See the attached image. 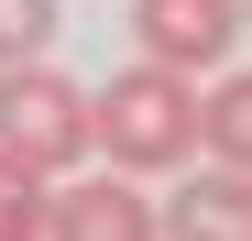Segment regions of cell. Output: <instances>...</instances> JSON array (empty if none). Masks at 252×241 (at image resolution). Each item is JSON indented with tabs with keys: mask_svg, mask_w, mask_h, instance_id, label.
I'll return each instance as SVG.
<instances>
[{
	"mask_svg": "<svg viewBox=\"0 0 252 241\" xmlns=\"http://www.w3.org/2000/svg\"><path fill=\"white\" fill-rule=\"evenodd\" d=\"M0 153H22L33 176H77L88 165V88L55 77L44 55L0 66Z\"/></svg>",
	"mask_w": 252,
	"mask_h": 241,
	"instance_id": "cell-2",
	"label": "cell"
},
{
	"mask_svg": "<svg viewBox=\"0 0 252 241\" xmlns=\"http://www.w3.org/2000/svg\"><path fill=\"white\" fill-rule=\"evenodd\" d=\"M44 241H154V197L143 176H66L44 186Z\"/></svg>",
	"mask_w": 252,
	"mask_h": 241,
	"instance_id": "cell-4",
	"label": "cell"
},
{
	"mask_svg": "<svg viewBox=\"0 0 252 241\" xmlns=\"http://www.w3.org/2000/svg\"><path fill=\"white\" fill-rule=\"evenodd\" d=\"M154 241H252V176H241V165L187 176V197L154 219Z\"/></svg>",
	"mask_w": 252,
	"mask_h": 241,
	"instance_id": "cell-5",
	"label": "cell"
},
{
	"mask_svg": "<svg viewBox=\"0 0 252 241\" xmlns=\"http://www.w3.org/2000/svg\"><path fill=\"white\" fill-rule=\"evenodd\" d=\"M197 153L208 165H252V88L241 77H220V88L197 77Z\"/></svg>",
	"mask_w": 252,
	"mask_h": 241,
	"instance_id": "cell-6",
	"label": "cell"
},
{
	"mask_svg": "<svg viewBox=\"0 0 252 241\" xmlns=\"http://www.w3.org/2000/svg\"><path fill=\"white\" fill-rule=\"evenodd\" d=\"M44 186L55 176H33L22 153H0V241H44Z\"/></svg>",
	"mask_w": 252,
	"mask_h": 241,
	"instance_id": "cell-7",
	"label": "cell"
},
{
	"mask_svg": "<svg viewBox=\"0 0 252 241\" xmlns=\"http://www.w3.org/2000/svg\"><path fill=\"white\" fill-rule=\"evenodd\" d=\"M132 44L176 77H220L241 55V0H132Z\"/></svg>",
	"mask_w": 252,
	"mask_h": 241,
	"instance_id": "cell-3",
	"label": "cell"
},
{
	"mask_svg": "<svg viewBox=\"0 0 252 241\" xmlns=\"http://www.w3.org/2000/svg\"><path fill=\"white\" fill-rule=\"evenodd\" d=\"M55 55V0H0V66Z\"/></svg>",
	"mask_w": 252,
	"mask_h": 241,
	"instance_id": "cell-8",
	"label": "cell"
},
{
	"mask_svg": "<svg viewBox=\"0 0 252 241\" xmlns=\"http://www.w3.org/2000/svg\"><path fill=\"white\" fill-rule=\"evenodd\" d=\"M88 153L99 165H121V176H176V165H197V77H176V66H121V77H99L88 88Z\"/></svg>",
	"mask_w": 252,
	"mask_h": 241,
	"instance_id": "cell-1",
	"label": "cell"
}]
</instances>
